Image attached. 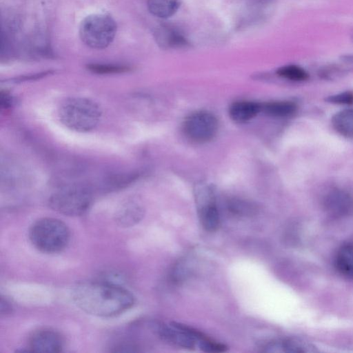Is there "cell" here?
<instances>
[{"instance_id":"6da1fadb","label":"cell","mask_w":353,"mask_h":353,"mask_svg":"<svg viewBox=\"0 0 353 353\" xmlns=\"http://www.w3.org/2000/svg\"><path fill=\"white\" fill-rule=\"evenodd\" d=\"M74 304L83 312L99 317H112L129 310L133 294L121 285L108 281H82L71 291Z\"/></svg>"},{"instance_id":"7a4b0ae2","label":"cell","mask_w":353,"mask_h":353,"mask_svg":"<svg viewBox=\"0 0 353 353\" xmlns=\"http://www.w3.org/2000/svg\"><path fill=\"white\" fill-rule=\"evenodd\" d=\"M101 110L94 101L82 97H70L61 103L59 117L68 128L80 132L93 130L99 123Z\"/></svg>"},{"instance_id":"3957f363","label":"cell","mask_w":353,"mask_h":353,"mask_svg":"<svg viewBox=\"0 0 353 353\" xmlns=\"http://www.w3.org/2000/svg\"><path fill=\"white\" fill-rule=\"evenodd\" d=\"M70 233L67 225L54 218L36 221L29 230V239L39 251L54 254L62 251L69 243Z\"/></svg>"},{"instance_id":"277c9868","label":"cell","mask_w":353,"mask_h":353,"mask_svg":"<svg viewBox=\"0 0 353 353\" xmlns=\"http://www.w3.org/2000/svg\"><path fill=\"white\" fill-rule=\"evenodd\" d=\"M117 32V24L108 14L95 13L86 17L79 28L81 41L94 49H103L113 41Z\"/></svg>"},{"instance_id":"5b68a950","label":"cell","mask_w":353,"mask_h":353,"mask_svg":"<svg viewBox=\"0 0 353 353\" xmlns=\"http://www.w3.org/2000/svg\"><path fill=\"white\" fill-rule=\"evenodd\" d=\"M92 203L90 192L81 186H69L51 195L49 206L54 211L70 216L84 214Z\"/></svg>"},{"instance_id":"8992f818","label":"cell","mask_w":353,"mask_h":353,"mask_svg":"<svg viewBox=\"0 0 353 353\" xmlns=\"http://www.w3.org/2000/svg\"><path fill=\"white\" fill-rule=\"evenodd\" d=\"M218 128L216 117L208 111L194 112L186 117L183 123L184 134L196 143H205L212 139Z\"/></svg>"},{"instance_id":"52a82bcc","label":"cell","mask_w":353,"mask_h":353,"mask_svg":"<svg viewBox=\"0 0 353 353\" xmlns=\"http://www.w3.org/2000/svg\"><path fill=\"white\" fill-rule=\"evenodd\" d=\"M194 197L202 227L209 232L216 230L220 225V217L212 189L206 184L197 185Z\"/></svg>"},{"instance_id":"ba28073f","label":"cell","mask_w":353,"mask_h":353,"mask_svg":"<svg viewBox=\"0 0 353 353\" xmlns=\"http://www.w3.org/2000/svg\"><path fill=\"white\" fill-rule=\"evenodd\" d=\"M29 349L34 352H59L63 347L61 334L51 329H41L34 332L29 339Z\"/></svg>"},{"instance_id":"9c48e42d","label":"cell","mask_w":353,"mask_h":353,"mask_svg":"<svg viewBox=\"0 0 353 353\" xmlns=\"http://www.w3.org/2000/svg\"><path fill=\"white\" fill-rule=\"evenodd\" d=\"M324 207L327 212L334 216H343L353 210V197L346 190L334 189L325 196Z\"/></svg>"},{"instance_id":"30bf717a","label":"cell","mask_w":353,"mask_h":353,"mask_svg":"<svg viewBox=\"0 0 353 353\" xmlns=\"http://www.w3.org/2000/svg\"><path fill=\"white\" fill-rule=\"evenodd\" d=\"M143 209L135 199H128L121 205L115 214V221L121 226L130 227L139 222Z\"/></svg>"},{"instance_id":"8fae6325","label":"cell","mask_w":353,"mask_h":353,"mask_svg":"<svg viewBox=\"0 0 353 353\" xmlns=\"http://www.w3.org/2000/svg\"><path fill=\"white\" fill-rule=\"evenodd\" d=\"M262 105L250 101L233 103L229 109L230 118L236 123H245L256 117L261 111Z\"/></svg>"},{"instance_id":"7c38bea8","label":"cell","mask_w":353,"mask_h":353,"mask_svg":"<svg viewBox=\"0 0 353 353\" xmlns=\"http://www.w3.org/2000/svg\"><path fill=\"white\" fill-rule=\"evenodd\" d=\"M267 351L271 352H314L316 349L310 343L297 339H286L270 343Z\"/></svg>"},{"instance_id":"4fadbf2b","label":"cell","mask_w":353,"mask_h":353,"mask_svg":"<svg viewBox=\"0 0 353 353\" xmlns=\"http://www.w3.org/2000/svg\"><path fill=\"white\" fill-rule=\"evenodd\" d=\"M158 44L163 48L185 46L188 41L178 31L168 26L157 28L154 32Z\"/></svg>"},{"instance_id":"5bb4252c","label":"cell","mask_w":353,"mask_h":353,"mask_svg":"<svg viewBox=\"0 0 353 353\" xmlns=\"http://www.w3.org/2000/svg\"><path fill=\"white\" fill-rule=\"evenodd\" d=\"M335 265L341 274L353 278V245L345 244L338 250Z\"/></svg>"},{"instance_id":"9a60e30c","label":"cell","mask_w":353,"mask_h":353,"mask_svg":"<svg viewBox=\"0 0 353 353\" xmlns=\"http://www.w3.org/2000/svg\"><path fill=\"white\" fill-rule=\"evenodd\" d=\"M334 128L342 136L353 140V109L336 113L332 118Z\"/></svg>"},{"instance_id":"2e32d148","label":"cell","mask_w":353,"mask_h":353,"mask_svg":"<svg viewBox=\"0 0 353 353\" xmlns=\"http://www.w3.org/2000/svg\"><path fill=\"white\" fill-rule=\"evenodd\" d=\"M296 110V105L294 102L288 101L268 102L262 104L261 109L266 114L277 118L291 117Z\"/></svg>"},{"instance_id":"e0dca14e","label":"cell","mask_w":353,"mask_h":353,"mask_svg":"<svg viewBox=\"0 0 353 353\" xmlns=\"http://www.w3.org/2000/svg\"><path fill=\"white\" fill-rule=\"evenodd\" d=\"M181 0H148L149 11L159 18H168L175 14Z\"/></svg>"},{"instance_id":"ac0fdd59","label":"cell","mask_w":353,"mask_h":353,"mask_svg":"<svg viewBox=\"0 0 353 353\" xmlns=\"http://www.w3.org/2000/svg\"><path fill=\"white\" fill-rule=\"evenodd\" d=\"M276 73L284 79L294 81H302L308 78L307 72L296 65L282 66L277 70Z\"/></svg>"},{"instance_id":"d6986e66","label":"cell","mask_w":353,"mask_h":353,"mask_svg":"<svg viewBox=\"0 0 353 353\" xmlns=\"http://www.w3.org/2000/svg\"><path fill=\"white\" fill-rule=\"evenodd\" d=\"M228 209L233 214L239 216H250L256 212V207L245 201L232 199L228 203Z\"/></svg>"},{"instance_id":"ffe728a7","label":"cell","mask_w":353,"mask_h":353,"mask_svg":"<svg viewBox=\"0 0 353 353\" xmlns=\"http://www.w3.org/2000/svg\"><path fill=\"white\" fill-rule=\"evenodd\" d=\"M88 68L97 74L120 73L128 70V68L123 65L106 64H90L88 65Z\"/></svg>"},{"instance_id":"44dd1931","label":"cell","mask_w":353,"mask_h":353,"mask_svg":"<svg viewBox=\"0 0 353 353\" xmlns=\"http://www.w3.org/2000/svg\"><path fill=\"white\" fill-rule=\"evenodd\" d=\"M198 345L201 350L204 352H223L228 349L224 344L214 341L207 336L198 342Z\"/></svg>"},{"instance_id":"7402d4cb","label":"cell","mask_w":353,"mask_h":353,"mask_svg":"<svg viewBox=\"0 0 353 353\" xmlns=\"http://www.w3.org/2000/svg\"><path fill=\"white\" fill-rule=\"evenodd\" d=\"M325 101L334 104H352L353 103V93L352 92H344L331 95L327 97Z\"/></svg>"},{"instance_id":"603a6c76","label":"cell","mask_w":353,"mask_h":353,"mask_svg":"<svg viewBox=\"0 0 353 353\" xmlns=\"http://www.w3.org/2000/svg\"><path fill=\"white\" fill-rule=\"evenodd\" d=\"M136 178L137 175L135 174L117 175L110 179L108 185L112 186L114 188H122L123 186L128 185Z\"/></svg>"},{"instance_id":"cb8c5ba5","label":"cell","mask_w":353,"mask_h":353,"mask_svg":"<svg viewBox=\"0 0 353 353\" xmlns=\"http://www.w3.org/2000/svg\"><path fill=\"white\" fill-rule=\"evenodd\" d=\"M0 103L2 108H8L12 105V96L6 92H1L0 95Z\"/></svg>"},{"instance_id":"d4e9b609","label":"cell","mask_w":353,"mask_h":353,"mask_svg":"<svg viewBox=\"0 0 353 353\" xmlns=\"http://www.w3.org/2000/svg\"><path fill=\"white\" fill-rule=\"evenodd\" d=\"M12 306L7 300L1 298V314H8L11 312Z\"/></svg>"},{"instance_id":"484cf974","label":"cell","mask_w":353,"mask_h":353,"mask_svg":"<svg viewBox=\"0 0 353 353\" xmlns=\"http://www.w3.org/2000/svg\"><path fill=\"white\" fill-rule=\"evenodd\" d=\"M341 60L349 64H353V54H346L341 57Z\"/></svg>"}]
</instances>
